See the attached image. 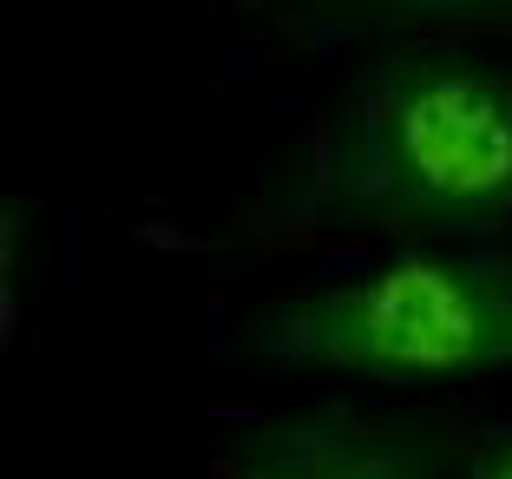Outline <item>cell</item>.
I'll use <instances>...</instances> for the list:
<instances>
[{
  "mask_svg": "<svg viewBox=\"0 0 512 479\" xmlns=\"http://www.w3.org/2000/svg\"><path fill=\"white\" fill-rule=\"evenodd\" d=\"M276 217L414 243L512 224V66L434 40L381 46L335 92Z\"/></svg>",
  "mask_w": 512,
  "mask_h": 479,
  "instance_id": "6da1fadb",
  "label": "cell"
},
{
  "mask_svg": "<svg viewBox=\"0 0 512 479\" xmlns=\"http://www.w3.org/2000/svg\"><path fill=\"white\" fill-rule=\"evenodd\" d=\"M237 348L263 368L375 388H460L512 375V250L414 243L322 276L243 315Z\"/></svg>",
  "mask_w": 512,
  "mask_h": 479,
  "instance_id": "7a4b0ae2",
  "label": "cell"
},
{
  "mask_svg": "<svg viewBox=\"0 0 512 479\" xmlns=\"http://www.w3.org/2000/svg\"><path fill=\"white\" fill-rule=\"evenodd\" d=\"M473 466L480 453L460 420L335 401L250 427L224 453L217 479H473Z\"/></svg>",
  "mask_w": 512,
  "mask_h": 479,
  "instance_id": "3957f363",
  "label": "cell"
},
{
  "mask_svg": "<svg viewBox=\"0 0 512 479\" xmlns=\"http://www.w3.org/2000/svg\"><path fill=\"white\" fill-rule=\"evenodd\" d=\"M335 14L375 33H467L512 20V0H335Z\"/></svg>",
  "mask_w": 512,
  "mask_h": 479,
  "instance_id": "277c9868",
  "label": "cell"
},
{
  "mask_svg": "<svg viewBox=\"0 0 512 479\" xmlns=\"http://www.w3.org/2000/svg\"><path fill=\"white\" fill-rule=\"evenodd\" d=\"M473 479H512V440H506V447H493V453H480Z\"/></svg>",
  "mask_w": 512,
  "mask_h": 479,
  "instance_id": "5b68a950",
  "label": "cell"
},
{
  "mask_svg": "<svg viewBox=\"0 0 512 479\" xmlns=\"http://www.w3.org/2000/svg\"><path fill=\"white\" fill-rule=\"evenodd\" d=\"M250 7H263V0H250Z\"/></svg>",
  "mask_w": 512,
  "mask_h": 479,
  "instance_id": "8992f818",
  "label": "cell"
}]
</instances>
